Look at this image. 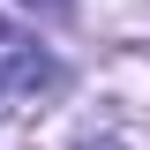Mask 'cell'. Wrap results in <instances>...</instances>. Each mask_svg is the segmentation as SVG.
<instances>
[{
  "mask_svg": "<svg viewBox=\"0 0 150 150\" xmlns=\"http://www.w3.org/2000/svg\"><path fill=\"white\" fill-rule=\"evenodd\" d=\"M45 75H53L45 45H38V38L23 30V23H8V15H0V112H15L23 98H30L38 83H45Z\"/></svg>",
  "mask_w": 150,
  "mask_h": 150,
  "instance_id": "6da1fadb",
  "label": "cell"
}]
</instances>
